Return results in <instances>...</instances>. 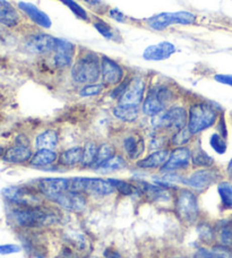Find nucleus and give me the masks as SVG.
Here are the masks:
<instances>
[{
    "instance_id": "nucleus-7",
    "label": "nucleus",
    "mask_w": 232,
    "mask_h": 258,
    "mask_svg": "<svg viewBox=\"0 0 232 258\" xmlns=\"http://www.w3.org/2000/svg\"><path fill=\"white\" fill-rule=\"evenodd\" d=\"M145 24L153 31H164L169 29L170 26L173 25H182V26H189L196 24L197 22V15L192 12H166V13H160L156 15H153L151 17L146 18Z\"/></svg>"
},
{
    "instance_id": "nucleus-22",
    "label": "nucleus",
    "mask_w": 232,
    "mask_h": 258,
    "mask_svg": "<svg viewBox=\"0 0 232 258\" xmlns=\"http://www.w3.org/2000/svg\"><path fill=\"white\" fill-rule=\"evenodd\" d=\"M22 17L17 8L7 0H0V24L14 29L20 26Z\"/></svg>"
},
{
    "instance_id": "nucleus-13",
    "label": "nucleus",
    "mask_w": 232,
    "mask_h": 258,
    "mask_svg": "<svg viewBox=\"0 0 232 258\" xmlns=\"http://www.w3.org/2000/svg\"><path fill=\"white\" fill-rule=\"evenodd\" d=\"M42 194L46 202L53 203L65 191L71 189V178H41L34 185Z\"/></svg>"
},
{
    "instance_id": "nucleus-48",
    "label": "nucleus",
    "mask_w": 232,
    "mask_h": 258,
    "mask_svg": "<svg viewBox=\"0 0 232 258\" xmlns=\"http://www.w3.org/2000/svg\"><path fill=\"white\" fill-rule=\"evenodd\" d=\"M83 2L90 5V6H100L102 4V0H83Z\"/></svg>"
},
{
    "instance_id": "nucleus-4",
    "label": "nucleus",
    "mask_w": 232,
    "mask_h": 258,
    "mask_svg": "<svg viewBox=\"0 0 232 258\" xmlns=\"http://www.w3.org/2000/svg\"><path fill=\"white\" fill-rule=\"evenodd\" d=\"M175 213L178 220L187 227L196 225L201 215L197 194L187 187H179L175 194Z\"/></svg>"
},
{
    "instance_id": "nucleus-12",
    "label": "nucleus",
    "mask_w": 232,
    "mask_h": 258,
    "mask_svg": "<svg viewBox=\"0 0 232 258\" xmlns=\"http://www.w3.org/2000/svg\"><path fill=\"white\" fill-rule=\"evenodd\" d=\"M127 77L125 68L118 61L113 60L112 58L106 57L104 54L101 56V83L105 89H112V87L120 84L125 78Z\"/></svg>"
},
{
    "instance_id": "nucleus-9",
    "label": "nucleus",
    "mask_w": 232,
    "mask_h": 258,
    "mask_svg": "<svg viewBox=\"0 0 232 258\" xmlns=\"http://www.w3.org/2000/svg\"><path fill=\"white\" fill-rule=\"evenodd\" d=\"M71 189L93 197H106L115 192L114 187L109 179L99 177L71 178Z\"/></svg>"
},
{
    "instance_id": "nucleus-10",
    "label": "nucleus",
    "mask_w": 232,
    "mask_h": 258,
    "mask_svg": "<svg viewBox=\"0 0 232 258\" xmlns=\"http://www.w3.org/2000/svg\"><path fill=\"white\" fill-rule=\"evenodd\" d=\"M147 89L148 86L145 77L132 76L126 91L120 96V99L117 101V104L138 108L143 103Z\"/></svg>"
},
{
    "instance_id": "nucleus-46",
    "label": "nucleus",
    "mask_w": 232,
    "mask_h": 258,
    "mask_svg": "<svg viewBox=\"0 0 232 258\" xmlns=\"http://www.w3.org/2000/svg\"><path fill=\"white\" fill-rule=\"evenodd\" d=\"M103 258H122V255L114 248H106L103 252Z\"/></svg>"
},
{
    "instance_id": "nucleus-50",
    "label": "nucleus",
    "mask_w": 232,
    "mask_h": 258,
    "mask_svg": "<svg viewBox=\"0 0 232 258\" xmlns=\"http://www.w3.org/2000/svg\"><path fill=\"white\" fill-rule=\"evenodd\" d=\"M82 258H99V257H96V256H84V257H82Z\"/></svg>"
},
{
    "instance_id": "nucleus-37",
    "label": "nucleus",
    "mask_w": 232,
    "mask_h": 258,
    "mask_svg": "<svg viewBox=\"0 0 232 258\" xmlns=\"http://www.w3.org/2000/svg\"><path fill=\"white\" fill-rule=\"evenodd\" d=\"M194 137L195 136L189 132V129L185 127L169 136V147L175 149V147L187 146L189 143H192Z\"/></svg>"
},
{
    "instance_id": "nucleus-17",
    "label": "nucleus",
    "mask_w": 232,
    "mask_h": 258,
    "mask_svg": "<svg viewBox=\"0 0 232 258\" xmlns=\"http://www.w3.org/2000/svg\"><path fill=\"white\" fill-rule=\"evenodd\" d=\"M52 204L58 206L59 209L69 212V213L81 214L87 209L89 201L84 194L69 189L60 195Z\"/></svg>"
},
{
    "instance_id": "nucleus-25",
    "label": "nucleus",
    "mask_w": 232,
    "mask_h": 258,
    "mask_svg": "<svg viewBox=\"0 0 232 258\" xmlns=\"http://www.w3.org/2000/svg\"><path fill=\"white\" fill-rule=\"evenodd\" d=\"M58 156L59 153L55 150H36L29 164L33 168L45 169L57 162Z\"/></svg>"
},
{
    "instance_id": "nucleus-19",
    "label": "nucleus",
    "mask_w": 232,
    "mask_h": 258,
    "mask_svg": "<svg viewBox=\"0 0 232 258\" xmlns=\"http://www.w3.org/2000/svg\"><path fill=\"white\" fill-rule=\"evenodd\" d=\"M177 51L176 45L170 41L151 44L143 51V59L146 61H163Z\"/></svg>"
},
{
    "instance_id": "nucleus-49",
    "label": "nucleus",
    "mask_w": 232,
    "mask_h": 258,
    "mask_svg": "<svg viewBox=\"0 0 232 258\" xmlns=\"http://www.w3.org/2000/svg\"><path fill=\"white\" fill-rule=\"evenodd\" d=\"M5 152H6V150H5L3 146H0V158H3L4 154H5Z\"/></svg>"
},
{
    "instance_id": "nucleus-30",
    "label": "nucleus",
    "mask_w": 232,
    "mask_h": 258,
    "mask_svg": "<svg viewBox=\"0 0 232 258\" xmlns=\"http://www.w3.org/2000/svg\"><path fill=\"white\" fill-rule=\"evenodd\" d=\"M215 165V160L211 156L203 147L196 144V146L192 149V167L194 169L199 168H211Z\"/></svg>"
},
{
    "instance_id": "nucleus-35",
    "label": "nucleus",
    "mask_w": 232,
    "mask_h": 258,
    "mask_svg": "<svg viewBox=\"0 0 232 258\" xmlns=\"http://www.w3.org/2000/svg\"><path fill=\"white\" fill-rule=\"evenodd\" d=\"M108 179L113 185L115 192H118L119 195L126 196V197L139 195L138 188L134 181H127V180H123V179H117V178H108Z\"/></svg>"
},
{
    "instance_id": "nucleus-43",
    "label": "nucleus",
    "mask_w": 232,
    "mask_h": 258,
    "mask_svg": "<svg viewBox=\"0 0 232 258\" xmlns=\"http://www.w3.org/2000/svg\"><path fill=\"white\" fill-rule=\"evenodd\" d=\"M108 15L111 20H113L117 23H126L128 21V16L125 15V14L122 11H119L118 8L109 9Z\"/></svg>"
},
{
    "instance_id": "nucleus-27",
    "label": "nucleus",
    "mask_w": 232,
    "mask_h": 258,
    "mask_svg": "<svg viewBox=\"0 0 232 258\" xmlns=\"http://www.w3.org/2000/svg\"><path fill=\"white\" fill-rule=\"evenodd\" d=\"M59 143V134L53 128L44 129L36 135L34 146L36 150H55Z\"/></svg>"
},
{
    "instance_id": "nucleus-5",
    "label": "nucleus",
    "mask_w": 232,
    "mask_h": 258,
    "mask_svg": "<svg viewBox=\"0 0 232 258\" xmlns=\"http://www.w3.org/2000/svg\"><path fill=\"white\" fill-rule=\"evenodd\" d=\"M188 109L183 104H172L164 111L151 118V127L155 133L171 135L187 127Z\"/></svg>"
},
{
    "instance_id": "nucleus-1",
    "label": "nucleus",
    "mask_w": 232,
    "mask_h": 258,
    "mask_svg": "<svg viewBox=\"0 0 232 258\" xmlns=\"http://www.w3.org/2000/svg\"><path fill=\"white\" fill-rule=\"evenodd\" d=\"M9 216L14 224L23 229L49 228L62 221L60 212L45 204L38 207L14 206Z\"/></svg>"
},
{
    "instance_id": "nucleus-24",
    "label": "nucleus",
    "mask_w": 232,
    "mask_h": 258,
    "mask_svg": "<svg viewBox=\"0 0 232 258\" xmlns=\"http://www.w3.org/2000/svg\"><path fill=\"white\" fill-rule=\"evenodd\" d=\"M193 258H232V248L221 245L198 246L194 251Z\"/></svg>"
},
{
    "instance_id": "nucleus-40",
    "label": "nucleus",
    "mask_w": 232,
    "mask_h": 258,
    "mask_svg": "<svg viewBox=\"0 0 232 258\" xmlns=\"http://www.w3.org/2000/svg\"><path fill=\"white\" fill-rule=\"evenodd\" d=\"M59 2L63 3L65 6H67L69 8V11H71L77 18H80V20L84 22H91V18L89 16V13L86 12V9L81 6L78 3H76L75 0H59Z\"/></svg>"
},
{
    "instance_id": "nucleus-14",
    "label": "nucleus",
    "mask_w": 232,
    "mask_h": 258,
    "mask_svg": "<svg viewBox=\"0 0 232 258\" xmlns=\"http://www.w3.org/2000/svg\"><path fill=\"white\" fill-rule=\"evenodd\" d=\"M192 167V149L188 146L170 150L169 158L160 172H184Z\"/></svg>"
},
{
    "instance_id": "nucleus-38",
    "label": "nucleus",
    "mask_w": 232,
    "mask_h": 258,
    "mask_svg": "<svg viewBox=\"0 0 232 258\" xmlns=\"http://www.w3.org/2000/svg\"><path fill=\"white\" fill-rule=\"evenodd\" d=\"M92 25L94 29L99 32V33L103 36L104 39L117 41L118 33L113 30V27L111 26L108 22L102 20V18H94V21H91Z\"/></svg>"
},
{
    "instance_id": "nucleus-3",
    "label": "nucleus",
    "mask_w": 232,
    "mask_h": 258,
    "mask_svg": "<svg viewBox=\"0 0 232 258\" xmlns=\"http://www.w3.org/2000/svg\"><path fill=\"white\" fill-rule=\"evenodd\" d=\"M222 110L205 100H196L189 104L187 128L194 136L214 127Z\"/></svg>"
},
{
    "instance_id": "nucleus-8",
    "label": "nucleus",
    "mask_w": 232,
    "mask_h": 258,
    "mask_svg": "<svg viewBox=\"0 0 232 258\" xmlns=\"http://www.w3.org/2000/svg\"><path fill=\"white\" fill-rule=\"evenodd\" d=\"M224 173L217 167L211 168H199L194 169L188 176L184 179V186L192 189L196 194H202L206 191L208 188L216 185L217 182L224 179Z\"/></svg>"
},
{
    "instance_id": "nucleus-15",
    "label": "nucleus",
    "mask_w": 232,
    "mask_h": 258,
    "mask_svg": "<svg viewBox=\"0 0 232 258\" xmlns=\"http://www.w3.org/2000/svg\"><path fill=\"white\" fill-rule=\"evenodd\" d=\"M77 47L71 41L57 38L55 47L51 56H52L53 64L59 69L69 68L73 66L77 56Z\"/></svg>"
},
{
    "instance_id": "nucleus-45",
    "label": "nucleus",
    "mask_w": 232,
    "mask_h": 258,
    "mask_svg": "<svg viewBox=\"0 0 232 258\" xmlns=\"http://www.w3.org/2000/svg\"><path fill=\"white\" fill-rule=\"evenodd\" d=\"M214 81L220 84L232 87V74H216L214 75Z\"/></svg>"
},
{
    "instance_id": "nucleus-23",
    "label": "nucleus",
    "mask_w": 232,
    "mask_h": 258,
    "mask_svg": "<svg viewBox=\"0 0 232 258\" xmlns=\"http://www.w3.org/2000/svg\"><path fill=\"white\" fill-rule=\"evenodd\" d=\"M166 109L165 105L161 102V100L157 98L155 92L153 91L151 86H148L145 98H144L143 103L141 105L142 113L144 116L148 118H152L156 116V114L161 113Z\"/></svg>"
},
{
    "instance_id": "nucleus-31",
    "label": "nucleus",
    "mask_w": 232,
    "mask_h": 258,
    "mask_svg": "<svg viewBox=\"0 0 232 258\" xmlns=\"http://www.w3.org/2000/svg\"><path fill=\"white\" fill-rule=\"evenodd\" d=\"M216 191L220 198V205L223 211H232V180L222 179L216 183Z\"/></svg>"
},
{
    "instance_id": "nucleus-18",
    "label": "nucleus",
    "mask_w": 232,
    "mask_h": 258,
    "mask_svg": "<svg viewBox=\"0 0 232 258\" xmlns=\"http://www.w3.org/2000/svg\"><path fill=\"white\" fill-rule=\"evenodd\" d=\"M122 147L124 151V155L126 156L128 161H136L142 159V155L146 151V142L145 138L137 133L128 134L122 141Z\"/></svg>"
},
{
    "instance_id": "nucleus-42",
    "label": "nucleus",
    "mask_w": 232,
    "mask_h": 258,
    "mask_svg": "<svg viewBox=\"0 0 232 258\" xmlns=\"http://www.w3.org/2000/svg\"><path fill=\"white\" fill-rule=\"evenodd\" d=\"M215 128H216V133H219L221 136H223L224 138H226V140H228V135H229L228 125H226L225 116H224L223 112L220 114L219 119H217V122H216V125H215Z\"/></svg>"
},
{
    "instance_id": "nucleus-36",
    "label": "nucleus",
    "mask_w": 232,
    "mask_h": 258,
    "mask_svg": "<svg viewBox=\"0 0 232 258\" xmlns=\"http://www.w3.org/2000/svg\"><path fill=\"white\" fill-rule=\"evenodd\" d=\"M117 154V149L113 144H111L109 142L101 143L99 145V152H97V158L94 165L92 167V170L94 171L96 168H99L100 165L105 163L106 161H109L111 158Z\"/></svg>"
},
{
    "instance_id": "nucleus-16",
    "label": "nucleus",
    "mask_w": 232,
    "mask_h": 258,
    "mask_svg": "<svg viewBox=\"0 0 232 258\" xmlns=\"http://www.w3.org/2000/svg\"><path fill=\"white\" fill-rule=\"evenodd\" d=\"M33 150H32L29 140L24 136H20L16 138L15 144L8 147L3 156V160L7 163L12 164H22L30 162L32 156H33Z\"/></svg>"
},
{
    "instance_id": "nucleus-34",
    "label": "nucleus",
    "mask_w": 232,
    "mask_h": 258,
    "mask_svg": "<svg viewBox=\"0 0 232 258\" xmlns=\"http://www.w3.org/2000/svg\"><path fill=\"white\" fill-rule=\"evenodd\" d=\"M99 145L100 144H97L95 141L92 140H89L84 143V145H83V159L80 167H82L83 169H92L97 158Z\"/></svg>"
},
{
    "instance_id": "nucleus-26",
    "label": "nucleus",
    "mask_w": 232,
    "mask_h": 258,
    "mask_svg": "<svg viewBox=\"0 0 232 258\" xmlns=\"http://www.w3.org/2000/svg\"><path fill=\"white\" fill-rule=\"evenodd\" d=\"M83 159V146H73L60 152L57 163L63 168H74L81 165Z\"/></svg>"
},
{
    "instance_id": "nucleus-52",
    "label": "nucleus",
    "mask_w": 232,
    "mask_h": 258,
    "mask_svg": "<svg viewBox=\"0 0 232 258\" xmlns=\"http://www.w3.org/2000/svg\"><path fill=\"white\" fill-rule=\"evenodd\" d=\"M231 123H232V113H231Z\"/></svg>"
},
{
    "instance_id": "nucleus-44",
    "label": "nucleus",
    "mask_w": 232,
    "mask_h": 258,
    "mask_svg": "<svg viewBox=\"0 0 232 258\" xmlns=\"http://www.w3.org/2000/svg\"><path fill=\"white\" fill-rule=\"evenodd\" d=\"M22 250V247L16 243H6V245H0V255H11L16 254Z\"/></svg>"
},
{
    "instance_id": "nucleus-28",
    "label": "nucleus",
    "mask_w": 232,
    "mask_h": 258,
    "mask_svg": "<svg viewBox=\"0 0 232 258\" xmlns=\"http://www.w3.org/2000/svg\"><path fill=\"white\" fill-rule=\"evenodd\" d=\"M216 241L215 243L232 248V219H223L214 224Z\"/></svg>"
},
{
    "instance_id": "nucleus-21",
    "label": "nucleus",
    "mask_w": 232,
    "mask_h": 258,
    "mask_svg": "<svg viewBox=\"0 0 232 258\" xmlns=\"http://www.w3.org/2000/svg\"><path fill=\"white\" fill-rule=\"evenodd\" d=\"M170 149H163L159 151L151 152L144 158L137 160L135 165L142 170H160L163 167L166 160L169 158Z\"/></svg>"
},
{
    "instance_id": "nucleus-20",
    "label": "nucleus",
    "mask_w": 232,
    "mask_h": 258,
    "mask_svg": "<svg viewBox=\"0 0 232 258\" xmlns=\"http://www.w3.org/2000/svg\"><path fill=\"white\" fill-rule=\"evenodd\" d=\"M18 8L29 17V20L33 23V24L41 27V29L49 30L51 25H52V21H51L48 14L41 11V9L38 6H35V5L31 3L20 2L18 3Z\"/></svg>"
},
{
    "instance_id": "nucleus-41",
    "label": "nucleus",
    "mask_w": 232,
    "mask_h": 258,
    "mask_svg": "<svg viewBox=\"0 0 232 258\" xmlns=\"http://www.w3.org/2000/svg\"><path fill=\"white\" fill-rule=\"evenodd\" d=\"M104 85L102 83H94V84H87L81 86L78 91V95L81 98H92V96L100 95L104 91Z\"/></svg>"
},
{
    "instance_id": "nucleus-6",
    "label": "nucleus",
    "mask_w": 232,
    "mask_h": 258,
    "mask_svg": "<svg viewBox=\"0 0 232 258\" xmlns=\"http://www.w3.org/2000/svg\"><path fill=\"white\" fill-rule=\"evenodd\" d=\"M2 194L5 200L15 206L38 207L46 202L35 186H9L4 188Z\"/></svg>"
},
{
    "instance_id": "nucleus-32",
    "label": "nucleus",
    "mask_w": 232,
    "mask_h": 258,
    "mask_svg": "<svg viewBox=\"0 0 232 258\" xmlns=\"http://www.w3.org/2000/svg\"><path fill=\"white\" fill-rule=\"evenodd\" d=\"M112 116L118 120L127 123L136 122L139 118V109L135 107H126V105L115 104L111 110Z\"/></svg>"
},
{
    "instance_id": "nucleus-11",
    "label": "nucleus",
    "mask_w": 232,
    "mask_h": 258,
    "mask_svg": "<svg viewBox=\"0 0 232 258\" xmlns=\"http://www.w3.org/2000/svg\"><path fill=\"white\" fill-rule=\"evenodd\" d=\"M55 40H57L55 36L44 33V32H35L26 36L23 47L27 53L31 54H38V56L52 54L55 47Z\"/></svg>"
},
{
    "instance_id": "nucleus-2",
    "label": "nucleus",
    "mask_w": 232,
    "mask_h": 258,
    "mask_svg": "<svg viewBox=\"0 0 232 258\" xmlns=\"http://www.w3.org/2000/svg\"><path fill=\"white\" fill-rule=\"evenodd\" d=\"M71 77L74 83L82 86L99 83L101 80L100 54L89 49H81L71 67Z\"/></svg>"
},
{
    "instance_id": "nucleus-29",
    "label": "nucleus",
    "mask_w": 232,
    "mask_h": 258,
    "mask_svg": "<svg viewBox=\"0 0 232 258\" xmlns=\"http://www.w3.org/2000/svg\"><path fill=\"white\" fill-rule=\"evenodd\" d=\"M128 167V159L124 154L117 153L113 158H111L109 161H106L105 163L100 165L99 168H96L94 171L99 174H110L113 172L120 171Z\"/></svg>"
},
{
    "instance_id": "nucleus-39",
    "label": "nucleus",
    "mask_w": 232,
    "mask_h": 258,
    "mask_svg": "<svg viewBox=\"0 0 232 258\" xmlns=\"http://www.w3.org/2000/svg\"><path fill=\"white\" fill-rule=\"evenodd\" d=\"M208 144H210L211 149L219 155H223L228 151V141L223 136H221L219 133L212 134L208 138Z\"/></svg>"
},
{
    "instance_id": "nucleus-51",
    "label": "nucleus",
    "mask_w": 232,
    "mask_h": 258,
    "mask_svg": "<svg viewBox=\"0 0 232 258\" xmlns=\"http://www.w3.org/2000/svg\"><path fill=\"white\" fill-rule=\"evenodd\" d=\"M170 258H183V257H170Z\"/></svg>"
},
{
    "instance_id": "nucleus-47",
    "label": "nucleus",
    "mask_w": 232,
    "mask_h": 258,
    "mask_svg": "<svg viewBox=\"0 0 232 258\" xmlns=\"http://www.w3.org/2000/svg\"><path fill=\"white\" fill-rule=\"evenodd\" d=\"M225 174H226V177H228V178L230 179V180H232V158L230 159L228 165H226Z\"/></svg>"
},
{
    "instance_id": "nucleus-33",
    "label": "nucleus",
    "mask_w": 232,
    "mask_h": 258,
    "mask_svg": "<svg viewBox=\"0 0 232 258\" xmlns=\"http://www.w3.org/2000/svg\"><path fill=\"white\" fill-rule=\"evenodd\" d=\"M197 234L203 245L211 246L214 245L216 241V234H215V227L214 224L208 222V221H198L196 224Z\"/></svg>"
}]
</instances>
